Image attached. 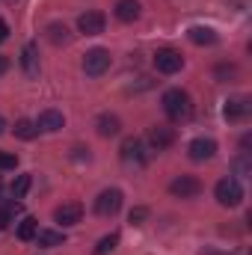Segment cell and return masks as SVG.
<instances>
[{
  "label": "cell",
  "instance_id": "6da1fadb",
  "mask_svg": "<svg viewBox=\"0 0 252 255\" xmlns=\"http://www.w3.org/2000/svg\"><path fill=\"white\" fill-rule=\"evenodd\" d=\"M163 113L172 119V122H187L193 116V101L184 89H166L163 92Z\"/></svg>",
  "mask_w": 252,
  "mask_h": 255
},
{
  "label": "cell",
  "instance_id": "7a4b0ae2",
  "mask_svg": "<svg viewBox=\"0 0 252 255\" xmlns=\"http://www.w3.org/2000/svg\"><path fill=\"white\" fill-rule=\"evenodd\" d=\"M214 196H217V202L223 205V208H238L241 202H244V187H241V181L238 178H223V181H217V187H214Z\"/></svg>",
  "mask_w": 252,
  "mask_h": 255
},
{
  "label": "cell",
  "instance_id": "3957f363",
  "mask_svg": "<svg viewBox=\"0 0 252 255\" xmlns=\"http://www.w3.org/2000/svg\"><path fill=\"white\" fill-rule=\"evenodd\" d=\"M119 154H122V163L125 166H145V160H148L145 142L139 136H127L125 142H122V148H119Z\"/></svg>",
  "mask_w": 252,
  "mask_h": 255
},
{
  "label": "cell",
  "instance_id": "277c9868",
  "mask_svg": "<svg viewBox=\"0 0 252 255\" xmlns=\"http://www.w3.org/2000/svg\"><path fill=\"white\" fill-rule=\"evenodd\" d=\"M122 208V190L119 187H107V190L98 193L95 199V214L98 217H116Z\"/></svg>",
  "mask_w": 252,
  "mask_h": 255
},
{
  "label": "cell",
  "instance_id": "5b68a950",
  "mask_svg": "<svg viewBox=\"0 0 252 255\" xmlns=\"http://www.w3.org/2000/svg\"><path fill=\"white\" fill-rule=\"evenodd\" d=\"M181 65H184V57L175 48H157L154 51V68L160 74H175V71H181Z\"/></svg>",
  "mask_w": 252,
  "mask_h": 255
},
{
  "label": "cell",
  "instance_id": "8992f818",
  "mask_svg": "<svg viewBox=\"0 0 252 255\" xmlns=\"http://www.w3.org/2000/svg\"><path fill=\"white\" fill-rule=\"evenodd\" d=\"M107 68H110V51H104V48H92V51L83 57V71H86L89 77H101Z\"/></svg>",
  "mask_w": 252,
  "mask_h": 255
},
{
  "label": "cell",
  "instance_id": "52a82bcc",
  "mask_svg": "<svg viewBox=\"0 0 252 255\" xmlns=\"http://www.w3.org/2000/svg\"><path fill=\"white\" fill-rule=\"evenodd\" d=\"M104 27H107V18H104V12H98V9H89V12H83V15L77 18V30H80L83 36H98V33H104Z\"/></svg>",
  "mask_w": 252,
  "mask_h": 255
},
{
  "label": "cell",
  "instance_id": "ba28073f",
  "mask_svg": "<svg viewBox=\"0 0 252 255\" xmlns=\"http://www.w3.org/2000/svg\"><path fill=\"white\" fill-rule=\"evenodd\" d=\"M21 71H24L27 80H36V77H39L42 65H39V45H36V42H27V45L21 48Z\"/></svg>",
  "mask_w": 252,
  "mask_h": 255
},
{
  "label": "cell",
  "instance_id": "9c48e42d",
  "mask_svg": "<svg viewBox=\"0 0 252 255\" xmlns=\"http://www.w3.org/2000/svg\"><path fill=\"white\" fill-rule=\"evenodd\" d=\"M169 193H172L175 199H196V196L202 193V181L193 178V175H178V178L169 184Z\"/></svg>",
  "mask_w": 252,
  "mask_h": 255
},
{
  "label": "cell",
  "instance_id": "30bf717a",
  "mask_svg": "<svg viewBox=\"0 0 252 255\" xmlns=\"http://www.w3.org/2000/svg\"><path fill=\"white\" fill-rule=\"evenodd\" d=\"M54 220L60 226H77L83 220V205L80 202H63L57 211H54Z\"/></svg>",
  "mask_w": 252,
  "mask_h": 255
},
{
  "label": "cell",
  "instance_id": "8fae6325",
  "mask_svg": "<svg viewBox=\"0 0 252 255\" xmlns=\"http://www.w3.org/2000/svg\"><path fill=\"white\" fill-rule=\"evenodd\" d=\"M187 151H190V157H193V160H199V163H202V160H211V157L217 154V142H214L211 136H199V139H193V142H190Z\"/></svg>",
  "mask_w": 252,
  "mask_h": 255
},
{
  "label": "cell",
  "instance_id": "7c38bea8",
  "mask_svg": "<svg viewBox=\"0 0 252 255\" xmlns=\"http://www.w3.org/2000/svg\"><path fill=\"white\" fill-rule=\"evenodd\" d=\"M148 142H151V148H157V151H163V148H169V145L175 142V128L154 125L151 130H148Z\"/></svg>",
  "mask_w": 252,
  "mask_h": 255
},
{
  "label": "cell",
  "instance_id": "4fadbf2b",
  "mask_svg": "<svg viewBox=\"0 0 252 255\" xmlns=\"http://www.w3.org/2000/svg\"><path fill=\"white\" fill-rule=\"evenodd\" d=\"M63 125H65V116L60 110H42L39 119H36V128L39 130H48V133H57Z\"/></svg>",
  "mask_w": 252,
  "mask_h": 255
},
{
  "label": "cell",
  "instance_id": "5bb4252c",
  "mask_svg": "<svg viewBox=\"0 0 252 255\" xmlns=\"http://www.w3.org/2000/svg\"><path fill=\"white\" fill-rule=\"evenodd\" d=\"M223 113H226V119H229V122L244 119V116L250 113V98H229V101H226V107H223Z\"/></svg>",
  "mask_w": 252,
  "mask_h": 255
},
{
  "label": "cell",
  "instance_id": "9a60e30c",
  "mask_svg": "<svg viewBox=\"0 0 252 255\" xmlns=\"http://www.w3.org/2000/svg\"><path fill=\"white\" fill-rule=\"evenodd\" d=\"M139 0H116V18L119 21H125V24H130V21H136L139 18Z\"/></svg>",
  "mask_w": 252,
  "mask_h": 255
},
{
  "label": "cell",
  "instance_id": "2e32d148",
  "mask_svg": "<svg viewBox=\"0 0 252 255\" xmlns=\"http://www.w3.org/2000/svg\"><path fill=\"white\" fill-rule=\"evenodd\" d=\"M95 128H98L101 136H116V133L122 130V122H119V116H113V113H101V116L95 119Z\"/></svg>",
  "mask_w": 252,
  "mask_h": 255
},
{
  "label": "cell",
  "instance_id": "e0dca14e",
  "mask_svg": "<svg viewBox=\"0 0 252 255\" xmlns=\"http://www.w3.org/2000/svg\"><path fill=\"white\" fill-rule=\"evenodd\" d=\"M187 36L193 45H217V33L211 27H190Z\"/></svg>",
  "mask_w": 252,
  "mask_h": 255
},
{
  "label": "cell",
  "instance_id": "ac0fdd59",
  "mask_svg": "<svg viewBox=\"0 0 252 255\" xmlns=\"http://www.w3.org/2000/svg\"><path fill=\"white\" fill-rule=\"evenodd\" d=\"M48 39H51L54 45H68V42H71V33H68L65 24H48Z\"/></svg>",
  "mask_w": 252,
  "mask_h": 255
},
{
  "label": "cell",
  "instance_id": "d6986e66",
  "mask_svg": "<svg viewBox=\"0 0 252 255\" xmlns=\"http://www.w3.org/2000/svg\"><path fill=\"white\" fill-rule=\"evenodd\" d=\"M36 232H39L36 217H24V220H21V226H18V241H33V238H36Z\"/></svg>",
  "mask_w": 252,
  "mask_h": 255
},
{
  "label": "cell",
  "instance_id": "ffe728a7",
  "mask_svg": "<svg viewBox=\"0 0 252 255\" xmlns=\"http://www.w3.org/2000/svg\"><path fill=\"white\" fill-rule=\"evenodd\" d=\"M36 133H39V128H36L33 119H18V122H15V136H18V139H33Z\"/></svg>",
  "mask_w": 252,
  "mask_h": 255
},
{
  "label": "cell",
  "instance_id": "44dd1931",
  "mask_svg": "<svg viewBox=\"0 0 252 255\" xmlns=\"http://www.w3.org/2000/svg\"><path fill=\"white\" fill-rule=\"evenodd\" d=\"M36 241H39V247H63L65 235L63 232H36Z\"/></svg>",
  "mask_w": 252,
  "mask_h": 255
},
{
  "label": "cell",
  "instance_id": "7402d4cb",
  "mask_svg": "<svg viewBox=\"0 0 252 255\" xmlns=\"http://www.w3.org/2000/svg\"><path fill=\"white\" fill-rule=\"evenodd\" d=\"M116 247H119V235H116V232H110V235H104V238L98 241V247H95V253H92V255H110Z\"/></svg>",
  "mask_w": 252,
  "mask_h": 255
},
{
  "label": "cell",
  "instance_id": "603a6c76",
  "mask_svg": "<svg viewBox=\"0 0 252 255\" xmlns=\"http://www.w3.org/2000/svg\"><path fill=\"white\" fill-rule=\"evenodd\" d=\"M30 184H33V175H18L12 181V199H24L27 190H30Z\"/></svg>",
  "mask_w": 252,
  "mask_h": 255
},
{
  "label": "cell",
  "instance_id": "cb8c5ba5",
  "mask_svg": "<svg viewBox=\"0 0 252 255\" xmlns=\"http://www.w3.org/2000/svg\"><path fill=\"white\" fill-rule=\"evenodd\" d=\"M15 211H18V202H15V205H3V208H0V229H6V226L12 223V214H15Z\"/></svg>",
  "mask_w": 252,
  "mask_h": 255
},
{
  "label": "cell",
  "instance_id": "d4e9b609",
  "mask_svg": "<svg viewBox=\"0 0 252 255\" xmlns=\"http://www.w3.org/2000/svg\"><path fill=\"white\" fill-rule=\"evenodd\" d=\"M15 166H18V157L9 151H0V169H15Z\"/></svg>",
  "mask_w": 252,
  "mask_h": 255
},
{
  "label": "cell",
  "instance_id": "484cf974",
  "mask_svg": "<svg viewBox=\"0 0 252 255\" xmlns=\"http://www.w3.org/2000/svg\"><path fill=\"white\" fill-rule=\"evenodd\" d=\"M145 217H148V211H145V208H133V211H130V217H127V220H130V226H139V223H142V220H145Z\"/></svg>",
  "mask_w": 252,
  "mask_h": 255
},
{
  "label": "cell",
  "instance_id": "4316f807",
  "mask_svg": "<svg viewBox=\"0 0 252 255\" xmlns=\"http://www.w3.org/2000/svg\"><path fill=\"white\" fill-rule=\"evenodd\" d=\"M235 169H238L241 175H250V160H247V151H244V154L235 160Z\"/></svg>",
  "mask_w": 252,
  "mask_h": 255
},
{
  "label": "cell",
  "instance_id": "83f0119b",
  "mask_svg": "<svg viewBox=\"0 0 252 255\" xmlns=\"http://www.w3.org/2000/svg\"><path fill=\"white\" fill-rule=\"evenodd\" d=\"M6 39H9V24H6V21L0 18V45H3Z\"/></svg>",
  "mask_w": 252,
  "mask_h": 255
},
{
  "label": "cell",
  "instance_id": "f1b7e54d",
  "mask_svg": "<svg viewBox=\"0 0 252 255\" xmlns=\"http://www.w3.org/2000/svg\"><path fill=\"white\" fill-rule=\"evenodd\" d=\"M6 68H9V60H6V57H0V74H6Z\"/></svg>",
  "mask_w": 252,
  "mask_h": 255
},
{
  "label": "cell",
  "instance_id": "f546056e",
  "mask_svg": "<svg viewBox=\"0 0 252 255\" xmlns=\"http://www.w3.org/2000/svg\"><path fill=\"white\" fill-rule=\"evenodd\" d=\"M3 130H6V119H3V116H0V133H3Z\"/></svg>",
  "mask_w": 252,
  "mask_h": 255
}]
</instances>
